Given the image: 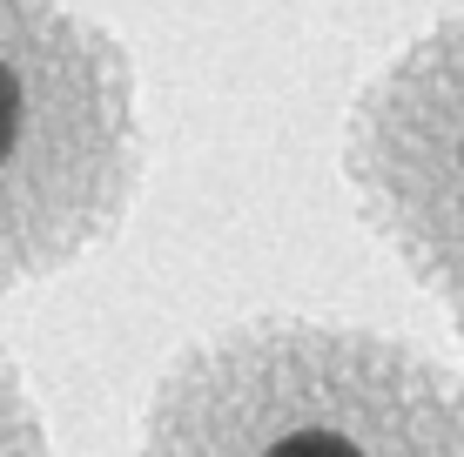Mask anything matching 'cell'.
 <instances>
[{
	"label": "cell",
	"instance_id": "obj_1",
	"mask_svg": "<svg viewBox=\"0 0 464 457\" xmlns=\"http://www.w3.org/2000/svg\"><path fill=\"white\" fill-rule=\"evenodd\" d=\"M135 457H464V376L377 323L263 309L155 370Z\"/></svg>",
	"mask_w": 464,
	"mask_h": 457
},
{
	"label": "cell",
	"instance_id": "obj_4",
	"mask_svg": "<svg viewBox=\"0 0 464 457\" xmlns=\"http://www.w3.org/2000/svg\"><path fill=\"white\" fill-rule=\"evenodd\" d=\"M0 457H61V437L47 424L27 370L0 350Z\"/></svg>",
	"mask_w": 464,
	"mask_h": 457
},
{
	"label": "cell",
	"instance_id": "obj_3",
	"mask_svg": "<svg viewBox=\"0 0 464 457\" xmlns=\"http://www.w3.org/2000/svg\"><path fill=\"white\" fill-rule=\"evenodd\" d=\"M343 195L464 350V7L371 68L343 108Z\"/></svg>",
	"mask_w": 464,
	"mask_h": 457
},
{
	"label": "cell",
	"instance_id": "obj_2",
	"mask_svg": "<svg viewBox=\"0 0 464 457\" xmlns=\"http://www.w3.org/2000/svg\"><path fill=\"white\" fill-rule=\"evenodd\" d=\"M149 182L141 74L82 0H0V303L108 249Z\"/></svg>",
	"mask_w": 464,
	"mask_h": 457
}]
</instances>
